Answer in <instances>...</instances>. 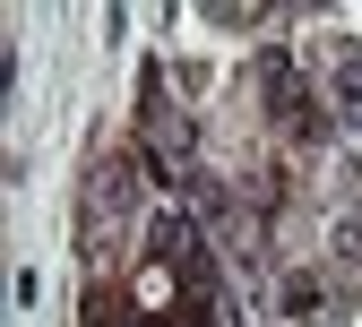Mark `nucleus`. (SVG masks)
I'll return each instance as SVG.
<instances>
[{
	"label": "nucleus",
	"mask_w": 362,
	"mask_h": 327,
	"mask_svg": "<svg viewBox=\"0 0 362 327\" xmlns=\"http://www.w3.org/2000/svg\"><path fill=\"white\" fill-rule=\"evenodd\" d=\"M337 104L345 121H362V52H337Z\"/></svg>",
	"instance_id": "obj_1"
}]
</instances>
